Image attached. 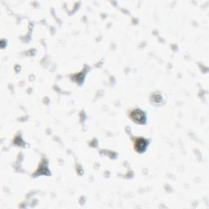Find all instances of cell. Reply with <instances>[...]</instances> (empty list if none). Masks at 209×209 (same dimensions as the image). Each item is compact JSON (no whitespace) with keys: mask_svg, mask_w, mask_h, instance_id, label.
<instances>
[{"mask_svg":"<svg viewBox=\"0 0 209 209\" xmlns=\"http://www.w3.org/2000/svg\"><path fill=\"white\" fill-rule=\"evenodd\" d=\"M132 117L133 119L136 122H139V123H142L144 119H145V115L144 114L140 111V110H134L133 113H132Z\"/></svg>","mask_w":209,"mask_h":209,"instance_id":"6da1fadb","label":"cell"},{"mask_svg":"<svg viewBox=\"0 0 209 209\" xmlns=\"http://www.w3.org/2000/svg\"><path fill=\"white\" fill-rule=\"evenodd\" d=\"M146 146V141L145 140L143 139H139L137 141H136V149H138L140 151H141L143 149H145Z\"/></svg>","mask_w":209,"mask_h":209,"instance_id":"7a4b0ae2","label":"cell"}]
</instances>
